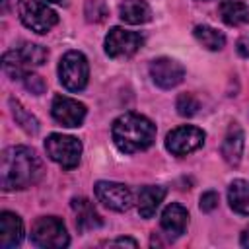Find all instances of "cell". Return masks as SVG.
<instances>
[{
    "label": "cell",
    "instance_id": "obj_14",
    "mask_svg": "<svg viewBox=\"0 0 249 249\" xmlns=\"http://www.w3.org/2000/svg\"><path fill=\"white\" fill-rule=\"evenodd\" d=\"M160 224H161V230L171 235V237H179L181 233H185L187 230V224H189V212L185 206L177 204V202H171L165 206V210L161 212V218H160Z\"/></svg>",
    "mask_w": 249,
    "mask_h": 249
},
{
    "label": "cell",
    "instance_id": "obj_9",
    "mask_svg": "<svg viewBox=\"0 0 249 249\" xmlns=\"http://www.w3.org/2000/svg\"><path fill=\"white\" fill-rule=\"evenodd\" d=\"M204 136H206L204 130L191 126V124H183V126L173 128L165 136V148L173 156H187L204 144Z\"/></svg>",
    "mask_w": 249,
    "mask_h": 249
},
{
    "label": "cell",
    "instance_id": "obj_20",
    "mask_svg": "<svg viewBox=\"0 0 249 249\" xmlns=\"http://www.w3.org/2000/svg\"><path fill=\"white\" fill-rule=\"evenodd\" d=\"M228 202L237 214L249 216V181L235 179L228 187Z\"/></svg>",
    "mask_w": 249,
    "mask_h": 249
},
{
    "label": "cell",
    "instance_id": "obj_12",
    "mask_svg": "<svg viewBox=\"0 0 249 249\" xmlns=\"http://www.w3.org/2000/svg\"><path fill=\"white\" fill-rule=\"evenodd\" d=\"M51 113H53V119L58 124L68 126V128H76L86 119V105L80 103L78 99H72V97H66V95H56L53 99Z\"/></svg>",
    "mask_w": 249,
    "mask_h": 249
},
{
    "label": "cell",
    "instance_id": "obj_5",
    "mask_svg": "<svg viewBox=\"0 0 249 249\" xmlns=\"http://www.w3.org/2000/svg\"><path fill=\"white\" fill-rule=\"evenodd\" d=\"M89 64L84 53L68 51L58 62V80L68 91H82L88 86Z\"/></svg>",
    "mask_w": 249,
    "mask_h": 249
},
{
    "label": "cell",
    "instance_id": "obj_24",
    "mask_svg": "<svg viewBox=\"0 0 249 249\" xmlns=\"http://www.w3.org/2000/svg\"><path fill=\"white\" fill-rule=\"evenodd\" d=\"M107 16V8L101 0H88L86 2V19L88 21H103Z\"/></svg>",
    "mask_w": 249,
    "mask_h": 249
},
{
    "label": "cell",
    "instance_id": "obj_23",
    "mask_svg": "<svg viewBox=\"0 0 249 249\" xmlns=\"http://www.w3.org/2000/svg\"><path fill=\"white\" fill-rule=\"evenodd\" d=\"M175 107H177V113H179L181 117H193V115L198 111L200 103H198V99H196L193 93H181V95L177 97Z\"/></svg>",
    "mask_w": 249,
    "mask_h": 249
},
{
    "label": "cell",
    "instance_id": "obj_26",
    "mask_svg": "<svg viewBox=\"0 0 249 249\" xmlns=\"http://www.w3.org/2000/svg\"><path fill=\"white\" fill-rule=\"evenodd\" d=\"M216 206H218V195H216L214 191H208V193H204V195L200 196V210L210 212V210H214Z\"/></svg>",
    "mask_w": 249,
    "mask_h": 249
},
{
    "label": "cell",
    "instance_id": "obj_29",
    "mask_svg": "<svg viewBox=\"0 0 249 249\" xmlns=\"http://www.w3.org/2000/svg\"><path fill=\"white\" fill-rule=\"evenodd\" d=\"M241 245L249 249V228H245L243 233H241Z\"/></svg>",
    "mask_w": 249,
    "mask_h": 249
},
{
    "label": "cell",
    "instance_id": "obj_30",
    "mask_svg": "<svg viewBox=\"0 0 249 249\" xmlns=\"http://www.w3.org/2000/svg\"><path fill=\"white\" fill-rule=\"evenodd\" d=\"M45 2H62V0H45Z\"/></svg>",
    "mask_w": 249,
    "mask_h": 249
},
{
    "label": "cell",
    "instance_id": "obj_10",
    "mask_svg": "<svg viewBox=\"0 0 249 249\" xmlns=\"http://www.w3.org/2000/svg\"><path fill=\"white\" fill-rule=\"evenodd\" d=\"M95 198L115 212H124L132 204V193L126 185L115 183V181H97L95 187Z\"/></svg>",
    "mask_w": 249,
    "mask_h": 249
},
{
    "label": "cell",
    "instance_id": "obj_1",
    "mask_svg": "<svg viewBox=\"0 0 249 249\" xmlns=\"http://www.w3.org/2000/svg\"><path fill=\"white\" fill-rule=\"evenodd\" d=\"M41 160L27 146H10L2 152L0 185L4 191H21L41 177Z\"/></svg>",
    "mask_w": 249,
    "mask_h": 249
},
{
    "label": "cell",
    "instance_id": "obj_25",
    "mask_svg": "<svg viewBox=\"0 0 249 249\" xmlns=\"http://www.w3.org/2000/svg\"><path fill=\"white\" fill-rule=\"evenodd\" d=\"M23 84H25V88H27L31 93H35V95H39V93L45 91L43 80H41L39 76H35V74H27V76L23 78Z\"/></svg>",
    "mask_w": 249,
    "mask_h": 249
},
{
    "label": "cell",
    "instance_id": "obj_4",
    "mask_svg": "<svg viewBox=\"0 0 249 249\" xmlns=\"http://www.w3.org/2000/svg\"><path fill=\"white\" fill-rule=\"evenodd\" d=\"M31 243L41 249H62L70 243L66 226L56 216L37 218L31 228Z\"/></svg>",
    "mask_w": 249,
    "mask_h": 249
},
{
    "label": "cell",
    "instance_id": "obj_19",
    "mask_svg": "<svg viewBox=\"0 0 249 249\" xmlns=\"http://www.w3.org/2000/svg\"><path fill=\"white\" fill-rule=\"evenodd\" d=\"M220 16L224 23L237 27V25L249 23V6L243 0H224L220 4Z\"/></svg>",
    "mask_w": 249,
    "mask_h": 249
},
{
    "label": "cell",
    "instance_id": "obj_31",
    "mask_svg": "<svg viewBox=\"0 0 249 249\" xmlns=\"http://www.w3.org/2000/svg\"><path fill=\"white\" fill-rule=\"evenodd\" d=\"M2 4H4V6H6V4H8V0H2Z\"/></svg>",
    "mask_w": 249,
    "mask_h": 249
},
{
    "label": "cell",
    "instance_id": "obj_17",
    "mask_svg": "<svg viewBox=\"0 0 249 249\" xmlns=\"http://www.w3.org/2000/svg\"><path fill=\"white\" fill-rule=\"evenodd\" d=\"M163 196H165L163 187H156V185L142 187L138 193V214L142 218H152L158 206L163 202Z\"/></svg>",
    "mask_w": 249,
    "mask_h": 249
},
{
    "label": "cell",
    "instance_id": "obj_15",
    "mask_svg": "<svg viewBox=\"0 0 249 249\" xmlns=\"http://www.w3.org/2000/svg\"><path fill=\"white\" fill-rule=\"evenodd\" d=\"M72 210L76 214V226L80 231H88L93 228H99L103 224L101 216L97 214L95 206L86 198V196H76L72 198Z\"/></svg>",
    "mask_w": 249,
    "mask_h": 249
},
{
    "label": "cell",
    "instance_id": "obj_28",
    "mask_svg": "<svg viewBox=\"0 0 249 249\" xmlns=\"http://www.w3.org/2000/svg\"><path fill=\"white\" fill-rule=\"evenodd\" d=\"M107 245H128V247H136L138 243L134 241V239H130V237H117V239H113V241H109Z\"/></svg>",
    "mask_w": 249,
    "mask_h": 249
},
{
    "label": "cell",
    "instance_id": "obj_13",
    "mask_svg": "<svg viewBox=\"0 0 249 249\" xmlns=\"http://www.w3.org/2000/svg\"><path fill=\"white\" fill-rule=\"evenodd\" d=\"M23 239V222L14 212H2L0 214V247L2 249H14Z\"/></svg>",
    "mask_w": 249,
    "mask_h": 249
},
{
    "label": "cell",
    "instance_id": "obj_6",
    "mask_svg": "<svg viewBox=\"0 0 249 249\" xmlns=\"http://www.w3.org/2000/svg\"><path fill=\"white\" fill-rule=\"evenodd\" d=\"M47 156L64 169H74L82 158V142L68 134L53 132L45 140Z\"/></svg>",
    "mask_w": 249,
    "mask_h": 249
},
{
    "label": "cell",
    "instance_id": "obj_22",
    "mask_svg": "<svg viewBox=\"0 0 249 249\" xmlns=\"http://www.w3.org/2000/svg\"><path fill=\"white\" fill-rule=\"evenodd\" d=\"M10 107H12V115H14V119H16V123L25 130V132H29V134H35L37 130H39V121L31 115V113H27L23 107H21V103L18 101V99H10Z\"/></svg>",
    "mask_w": 249,
    "mask_h": 249
},
{
    "label": "cell",
    "instance_id": "obj_11",
    "mask_svg": "<svg viewBox=\"0 0 249 249\" xmlns=\"http://www.w3.org/2000/svg\"><path fill=\"white\" fill-rule=\"evenodd\" d=\"M150 78L161 89H171V88H175L183 82L185 66L177 60H173V58L160 56V58L150 62Z\"/></svg>",
    "mask_w": 249,
    "mask_h": 249
},
{
    "label": "cell",
    "instance_id": "obj_21",
    "mask_svg": "<svg viewBox=\"0 0 249 249\" xmlns=\"http://www.w3.org/2000/svg\"><path fill=\"white\" fill-rule=\"evenodd\" d=\"M195 39L208 51H220L224 45H226V37L222 31H218L216 27H210V25H196L195 31H193Z\"/></svg>",
    "mask_w": 249,
    "mask_h": 249
},
{
    "label": "cell",
    "instance_id": "obj_3",
    "mask_svg": "<svg viewBox=\"0 0 249 249\" xmlns=\"http://www.w3.org/2000/svg\"><path fill=\"white\" fill-rule=\"evenodd\" d=\"M49 53L45 47L35 43H21V47H16L8 51L2 56V68L10 78H25L31 68L41 66L47 60Z\"/></svg>",
    "mask_w": 249,
    "mask_h": 249
},
{
    "label": "cell",
    "instance_id": "obj_18",
    "mask_svg": "<svg viewBox=\"0 0 249 249\" xmlns=\"http://www.w3.org/2000/svg\"><path fill=\"white\" fill-rule=\"evenodd\" d=\"M119 16L124 23L138 25L152 18V10L144 0H124L119 8Z\"/></svg>",
    "mask_w": 249,
    "mask_h": 249
},
{
    "label": "cell",
    "instance_id": "obj_7",
    "mask_svg": "<svg viewBox=\"0 0 249 249\" xmlns=\"http://www.w3.org/2000/svg\"><path fill=\"white\" fill-rule=\"evenodd\" d=\"M18 14L21 23L35 33H47L58 23L56 12L41 0H19Z\"/></svg>",
    "mask_w": 249,
    "mask_h": 249
},
{
    "label": "cell",
    "instance_id": "obj_16",
    "mask_svg": "<svg viewBox=\"0 0 249 249\" xmlns=\"http://www.w3.org/2000/svg\"><path fill=\"white\" fill-rule=\"evenodd\" d=\"M243 130L239 124H231L226 132V138L222 142V156L224 160L230 163V165H237L241 161V156H243Z\"/></svg>",
    "mask_w": 249,
    "mask_h": 249
},
{
    "label": "cell",
    "instance_id": "obj_8",
    "mask_svg": "<svg viewBox=\"0 0 249 249\" xmlns=\"http://www.w3.org/2000/svg\"><path fill=\"white\" fill-rule=\"evenodd\" d=\"M142 43L144 37L140 33L123 27H113L105 37V53L111 58H128L142 47Z\"/></svg>",
    "mask_w": 249,
    "mask_h": 249
},
{
    "label": "cell",
    "instance_id": "obj_27",
    "mask_svg": "<svg viewBox=\"0 0 249 249\" xmlns=\"http://www.w3.org/2000/svg\"><path fill=\"white\" fill-rule=\"evenodd\" d=\"M237 53L243 58H249V33H245V35L239 37V41H237Z\"/></svg>",
    "mask_w": 249,
    "mask_h": 249
},
{
    "label": "cell",
    "instance_id": "obj_2",
    "mask_svg": "<svg viewBox=\"0 0 249 249\" xmlns=\"http://www.w3.org/2000/svg\"><path fill=\"white\" fill-rule=\"evenodd\" d=\"M111 136L115 146L124 154H134L150 148L156 140L154 123L140 113H124L113 121Z\"/></svg>",
    "mask_w": 249,
    "mask_h": 249
}]
</instances>
